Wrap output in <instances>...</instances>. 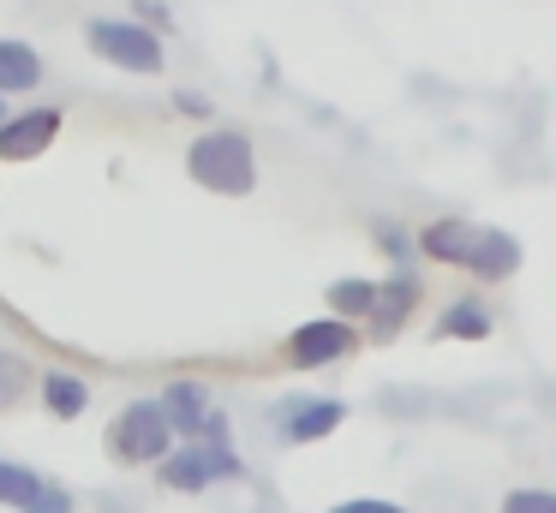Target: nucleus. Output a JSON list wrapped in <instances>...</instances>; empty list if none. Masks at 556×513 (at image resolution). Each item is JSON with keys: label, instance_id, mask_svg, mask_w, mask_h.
Returning <instances> with one entry per match:
<instances>
[{"label": "nucleus", "instance_id": "f257e3e1", "mask_svg": "<svg viewBox=\"0 0 556 513\" xmlns=\"http://www.w3.org/2000/svg\"><path fill=\"white\" fill-rule=\"evenodd\" d=\"M419 251L431 262H455V269L479 274V281H508L520 269V239L508 227H484V221H460L443 215L419 233Z\"/></svg>", "mask_w": 556, "mask_h": 513}, {"label": "nucleus", "instance_id": "f03ea898", "mask_svg": "<svg viewBox=\"0 0 556 513\" xmlns=\"http://www.w3.org/2000/svg\"><path fill=\"white\" fill-rule=\"evenodd\" d=\"M186 174H192L204 191H216V197H245V191L257 185L252 138H245V131H210V138L192 143V155H186Z\"/></svg>", "mask_w": 556, "mask_h": 513}, {"label": "nucleus", "instance_id": "7ed1b4c3", "mask_svg": "<svg viewBox=\"0 0 556 513\" xmlns=\"http://www.w3.org/2000/svg\"><path fill=\"white\" fill-rule=\"evenodd\" d=\"M109 448H114V460H121V465H150V460H168L174 429H168V418H162V406H156V400H132L121 418H114Z\"/></svg>", "mask_w": 556, "mask_h": 513}, {"label": "nucleus", "instance_id": "20e7f679", "mask_svg": "<svg viewBox=\"0 0 556 513\" xmlns=\"http://www.w3.org/2000/svg\"><path fill=\"white\" fill-rule=\"evenodd\" d=\"M85 42L102 60H114L121 72H162V36L150 24H126V18H90Z\"/></svg>", "mask_w": 556, "mask_h": 513}, {"label": "nucleus", "instance_id": "39448f33", "mask_svg": "<svg viewBox=\"0 0 556 513\" xmlns=\"http://www.w3.org/2000/svg\"><path fill=\"white\" fill-rule=\"evenodd\" d=\"M353 346H359L353 322L317 317V322H300V329L288 334V364H293V370H317V364H336V358H348Z\"/></svg>", "mask_w": 556, "mask_h": 513}, {"label": "nucleus", "instance_id": "423d86ee", "mask_svg": "<svg viewBox=\"0 0 556 513\" xmlns=\"http://www.w3.org/2000/svg\"><path fill=\"white\" fill-rule=\"evenodd\" d=\"M61 138V107H30V114L0 119V162H30Z\"/></svg>", "mask_w": 556, "mask_h": 513}, {"label": "nucleus", "instance_id": "0eeeda50", "mask_svg": "<svg viewBox=\"0 0 556 513\" xmlns=\"http://www.w3.org/2000/svg\"><path fill=\"white\" fill-rule=\"evenodd\" d=\"M341 418H348L341 400H293V406H281V436L288 441H324L329 429H341Z\"/></svg>", "mask_w": 556, "mask_h": 513}, {"label": "nucleus", "instance_id": "6e6552de", "mask_svg": "<svg viewBox=\"0 0 556 513\" xmlns=\"http://www.w3.org/2000/svg\"><path fill=\"white\" fill-rule=\"evenodd\" d=\"M413 305H419V281H413L407 269H395L389 281H377V310H371V334H377V341H389V334L407 322Z\"/></svg>", "mask_w": 556, "mask_h": 513}, {"label": "nucleus", "instance_id": "1a4fd4ad", "mask_svg": "<svg viewBox=\"0 0 556 513\" xmlns=\"http://www.w3.org/2000/svg\"><path fill=\"white\" fill-rule=\"evenodd\" d=\"M156 406H162V418H168V429H180V436L198 441V429H204V418H210V388L204 382H168Z\"/></svg>", "mask_w": 556, "mask_h": 513}, {"label": "nucleus", "instance_id": "9d476101", "mask_svg": "<svg viewBox=\"0 0 556 513\" xmlns=\"http://www.w3.org/2000/svg\"><path fill=\"white\" fill-rule=\"evenodd\" d=\"M42 84V54L30 42H0V95L37 90Z\"/></svg>", "mask_w": 556, "mask_h": 513}, {"label": "nucleus", "instance_id": "9b49d317", "mask_svg": "<svg viewBox=\"0 0 556 513\" xmlns=\"http://www.w3.org/2000/svg\"><path fill=\"white\" fill-rule=\"evenodd\" d=\"M484 341V334H491V310L479 305V298H455V305L443 310V317H437V341Z\"/></svg>", "mask_w": 556, "mask_h": 513}, {"label": "nucleus", "instance_id": "f8f14e48", "mask_svg": "<svg viewBox=\"0 0 556 513\" xmlns=\"http://www.w3.org/2000/svg\"><path fill=\"white\" fill-rule=\"evenodd\" d=\"M42 406H49L54 418H78L90 406V382L66 376V370H49V376H42Z\"/></svg>", "mask_w": 556, "mask_h": 513}, {"label": "nucleus", "instance_id": "ddd939ff", "mask_svg": "<svg viewBox=\"0 0 556 513\" xmlns=\"http://www.w3.org/2000/svg\"><path fill=\"white\" fill-rule=\"evenodd\" d=\"M329 305H336V317H371L377 310V281H359V274H348V281H329Z\"/></svg>", "mask_w": 556, "mask_h": 513}, {"label": "nucleus", "instance_id": "4468645a", "mask_svg": "<svg viewBox=\"0 0 556 513\" xmlns=\"http://www.w3.org/2000/svg\"><path fill=\"white\" fill-rule=\"evenodd\" d=\"M42 489H49V484H42L37 472H25V465H13V460H0V501H7V508L25 513L30 501L42 496Z\"/></svg>", "mask_w": 556, "mask_h": 513}, {"label": "nucleus", "instance_id": "2eb2a0df", "mask_svg": "<svg viewBox=\"0 0 556 513\" xmlns=\"http://www.w3.org/2000/svg\"><path fill=\"white\" fill-rule=\"evenodd\" d=\"M30 388V364L18 352H0V406H13Z\"/></svg>", "mask_w": 556, "mask_h": 513}, {"label": "nucleus", "instance_id": "dca6fc26", "mask_svg": "<svg viewBox=\"0 0 556 513\" xmlns=\"http://www.w3.org/2000/svg\"><path fill=\"white\" fill-rule=\"evenodd\" d=\"M503 513H556V489H539V484L508 489V496H503Z\"/></svg>", "mask_w": 556, "mask_h": 513}, {"label": "nucleus", "instance_id": "f3484780", "mask_svg": "<svg viewBox=\"0 0 556 513\" xmlns=\"http://www.w3.org/2000/svg\"><path fill=\"white\" fill-rule=\"evenodd\" d=\"M329 513H407V508H395V501H383V496H353V501H336Z\"/></svg>", "mask_w": 556, "mask_h": 513}, {"label": "nucleus", "instance_id": "a211bd4d", "mask_svg": "<svg viewBox=\"0 0 556 513\" xmlns=\"http://www.w3.org/2000/svg\"><path fill=\"white\" fill-rule=\"evenodd\" d=\"M25 513H73V496H66V489H42Z\"/></svg>", "mask_w": 556, "mask_h": 513}, {"label": "nucleus", "instance_id": "6ab92c4d", "mask_svg": "<svg viewBox=\"0 0 556 513\" xmlns=\"http://www.w3.org/2000/svg\"><path fill=\"white\" fill-rule=\"evenodd\" d=\"M174 107H180V114H192V119L210 114V102H204V95H192V90H174Z\"/></svg>", "mask_w": 556, "mask_h": 513}, {"label": "nucleus", "instance_id": "aec40b11", "mask_svg": "<svg viewBox=\"0 0 556 513\" xmlns=\"http://www.w3.org/2000/svg\"><path fill=\"white\" fill-rule=\"evenodd\" d=\"M377 239H383V245L395 251V262H407V251H413V245H407V239L395 233V227H377Z\"/></svg>", "mask_w": 556, "mask_h": 513}, {"label": "nucleus", "instance_id": "412c9836", "mask_svg": "<svg viewBox=\"0 0 556 513\" xmlns=\"http://www.w3.org/2000/svg\"><path fill=\"white\" fill-rule=\"evenodd\" d=\"M138 12H144L150 24H162V30H168V24H174V18H168V7H156V0H138Z\"/></svg>", "mask_w": 556, "mask_h": 513}, {"label": "nucleus", "instance_id": "4be33fe9", "mask_svg": "<svg viewBox=\"0 0 556 513\" xmlns=\"http://www.w3.org/2000/svg\"><path fill=\"white\" fill-rule=\"evenodd\" d=\"M0 114H7V95H0Z\"/></svg>", "mask_w": 556, "mask_h": 513}]
</instances>
